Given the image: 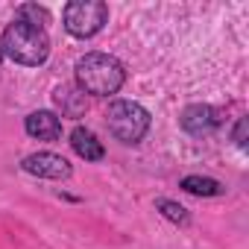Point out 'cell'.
<instances>
[{
	"instance_id": "1",
	"label": "cell",
	"mask_w": 249,
	"mask_h": 249,
	"mask_svg": "<svg viewBox=\"0 0 249 249\" xmlns=\"http://www.w3.org/2000/svg\"><path fill=\"white\" fill-rule=\"evenodd\" d=\"M123 82H126V71L108 53H85L76 62V88H82L85 94L108 97L117 94Z\"/></svg>"
},
{
	"instance_id": "2",
	"label": "cell",
	"mask_w": 249,
	"mask_h": 249,
	"mask_svg": "<svg viewBox=\"0 0 249 249\" xmlns=\"http://www.w3.org/2000/svg\"><path fill=\"white\" fill-rule=\"evenodd\" d=\"M0 53L9 56V59L18 62V65H24V68H38V65H44L47 56H50L47 30H38V27L12 21V24L3 30V36H0Z\"/></svg>"
},
{
	"instance_id": "3",
	"label": "cell",
	"mask_w": 249,
	"mask_h": 249,
	"mask_svg": "<svg viewBox=\"0 0 249 249\" xmlns=\"http://www.w3.org/2000/svg\"><path fill=\"white\" fill-rule=\"evenodd\" d=\"M106 126L120 144H138L150 129V111L132 100H114L106 111Z\"/></svg>"
},
{
	"instance_id": "4",
	"label": "cell",
	"mask_w": 249,
	"mask_h": 249,
	"mask_svg": "<svg viewBox=\"0 0 249 249\" xmlns=\"http://www.w3.org/2000/svg\"><path fill=\"white\" fill-rule=\"evenodd\" d=\"M62 21H65V30L73 38H91L106 27L108 6L103 0H71L62 12Z\"/></svg>"
},
{
	"instance_id": "5",
	"label": "cell",
	"mask_w": 249,
	"mask_h": 249,
	"mask_svg": "<svg viewBox=\"0 0 249 249\" xmlns=\"http://www.w3.org/2000/svg\"><path fill=\"white\" fill-rule=\"evenodd\" d=\"M21 167L30 173V176H38V179H53V182H62V179H71L73 167L65 156L59 153H33L21 161Z\"/></svg>"
},
{
	"instance_id": "6",
	"label": "cell",
	"mask_w": 249,
	"mask_h": 249,
	"mask_svg": "<svg viewBox=\"0 0 249 249\" xmlns=\"http://www.w3.org/2000/svg\"><path fill=\"white\" fill-rule=\"evenodd\" d=\"M179 123H182V129L188 135L205 138V135H211L220 126V111L214 106H205V103H191V106H185Z\"/></svg>"
},
{
	"instance_id": "7",
	"label": "cell",
	"mask_w": 249,
	"mask_h": 249,
	"mask_svg": "<svg viewBox=\"0 0 249 249\" xmlns=\"http://www.w3.org/2000/svg\"><path fill=\"white\" fill-rule=\"evenodd\" d=\"M24 129H27V135H33V138H38V141H56V138L62 135V117H59L56 111L41 108V111L27 114Z\"/></svg>"
},
{
	"instance_id": "8",
	"label": "cell",
	"mask_w": 249,
	"mask_h": 249,
	"mask_svg": "<svg viewBox=\"0 0 249 249\" xmlns=\"http://www.w3.org/2000/svg\"><path fill=\"white\" fill-rule=\"evenodd\" d=\"M53 103L62 117H82L88 111V94L76 85H59L53 91Z\"/></svg>"
},
{
	"instance_id": "9",
	"label": "cell",
	"mask_w": 249,
	"mask_h": 249,
	"mask_svg": "<svg viewBox=\"0 0 249 249\" xmlns=\"http://www.w3.org/2000/svg\"><path fill=\"white\" fill-rule=\"evenodd\" d=\"M71 147H73V153H76L79 159H85V161H100V159L106 156V150H103V144L97 141V135H94L91 129H85V126H76V129L71 132Z\"/></svg>"
},
{
	"instance_id": "10",
	"label": "cell",
	"mask_w": 249,
	"mask_h": 249,
	"mask_svg": "<svg viewBox=\"0 0 249 249\" xmlns=\"http://www.w3.org/2000/svg\"><path fill=\"white\" fill-rule=\"evenodd\" d=\"M179 188L185 191V194H194V196H220L226 188H223V182H217V179H211V176H185L182 182H179Z\"/></svg>"
},
{
	"instance_id": "11",
	"label": "cell",
	"mask_w": 249,
	"mask_h": 249,
	"mask_svg": "<svg viewBox=\"0 0 249 249\" xmlns=\"http://www.w3.org/2000/svg\"><path fill=\"white\" fill-rule=\"evenodd\" d=\"M15 21L30 24V27H38V30H47V24H50V12H47L44 6H38V3H21L18 12H15Z\"/></svg>"
},
{
	"instance_id": "12",
	"label": "cell",
	"mask_w": 249,
	"mask_h": 249,
	"mask_svg": "<svg viewBox=\"0 0 249 249\" xmlns=\"http://www.w3.org/2000/svg\"><path fill=\"white\" fill-rule=\"evenodd\" d=\"M156 208H159L170 223H176V226H188V223H191V214H188L179 202H173V199H156Z\"/></svg>"
},
{
	"instance_id": "13",
	"label": "cell",
	"mask_w": 249,
	"mask_h": 249,
	"mask_svg": "<svg viewBox=\"0 0 249 249\" xmlns=\"http://www.w3.org/2000/svg\"><path fill=\"white\" fill-rule=\"evenodd\" d=\"M231 138H234V144H237V147H246V117H240V120H237V126H234Z\"/></svg>"
},
{
	"instance_id": "14",
	"label": "cell",
	"mask_w": 249,
	"mask_h": 249,
	"mask_svg": "<svg viewBox=\"0 0 249 249\" xmlns=\"http://www.w3.org/2000/svg\"><path fill=\"white\" fill-rule=\"evenodd\" d=\"M0 62H3V53H0Z\"/></svg>"
}]
</instances>
